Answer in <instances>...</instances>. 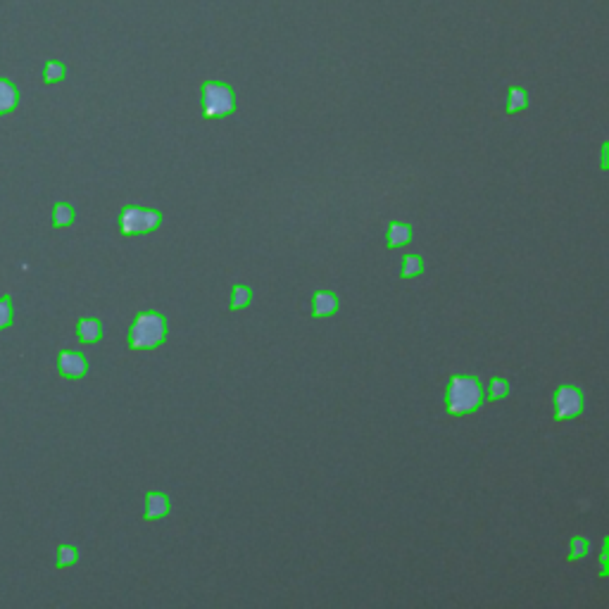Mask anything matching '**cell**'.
Returning <instances> with one entry per match:
<instances>
[{
  "label": "cell",
  "instance_id": "e0dca14e",
  "mask_svg": "<svg viewBox=\"0 0 609 609\" xmlns=\"http://www.w3.org/2000/svg\"><path fill=\"white\" fill-rule=\"evenodd\" d=\"M65 74H67V67L60 62V60H48L46 67H43V81L46 83L62 81Z\"/></svg>",
  "mask_w": 609,
  "mask_h": 609
},
{
  "label": "cell",
  "instance_id": "ffe728a7",
  "mask_svg": "<svg viewBox=\"0 0 609 609\" xmlns=\"http://www.w3.org/2000/svg\"><path fill=\"white\" fill-rule=\"evenodd\" d=\"M253 300V290L248 286H233L231 290V310H243Z\"/></svg>",
  "mask_w": 609,
  "mask_h": 609
},
{
  "label": "cell",
  "instance_id": "7c38bea8",
  "mask_svg": "<svg viewBox=\"0 0 609 609\" xmlns=\"http://www.w3.org/2000/svg\"><path fill=\"white\" fill-rule=\"evenodd\" d=\"M76 222V210L69 203H58L53 208V224L58 228L72 226Z\"/></svg>",
  "mask_w": 609,
  "mask_h": 609
},
{
  "label": "cell",
  "instance_id": "3957f363",
  "mask_svg": "<svg viewBox=\"0 0 609 609\" xmlns=\"http://www.w3.org/2000/svg\"><path fill=\"white\" fill-rule=\"evenodd\" d=\"M200 105L205 119H222L236 112V91L224 81H205L200 88Z\"/></svg>",
  "mask_w": 609,
  "mask_h": 609
},
{
  "label": "cell",
  "instance_id": "6da1fadb",
  "mask_svg": "<svg viewBox=\"0 0 609 609\" xmlns=\"http://www.w3.org/2000/svg\"><path fill=\"white\" fill-rule=\"evenodd\" d=\"M485 402V390L476 376H452L445 388V412L448 415H472Z\"/></svg>",
  "mask_w": 609,
  "mask_h": 609
},
{
  "label": "cell",
  "instance_id": "8fae6325",
  "mask_svg": "<svg viewBox=\"0 0 609 609\" xmlns=\"http://www.w3.org/2000/svg\"><path fill=\"white\" fill-rule=\"evenodd\" d=\"M19 105V91L12 81L0 79V115H8Z\"/></svg>",
  "mask_w": 609,
  "mask_h": 609
},
{
  "label": "cell",
  "instance_id": "277c9868",
  "mask_svg": "<svg viewBox=\"0 0 609 609\" xmlns=\"http://www.w3.org/2000/svg\"><path fill=\"white\" fill-rule=\"evenodd\" d=\"M162 224V212L153 208H138L126 205L119 212V231L124 236H141V233L155 231Z\"/></svg>",
  "mask_w": 609,
  "mask_h": 609
},
{
  "label": "cell",
  "instance_id": "9a60e30c",
  "mask_svg": "<svg viewBox=\"0 0 609 609\" xmlns=\"http://www.w3.org/2000/svg\"><path fill=\"white\" fill-rule=\"evenodd\" d=\"M417 274H424V257L422 255H407L405 260H402L400 276L410 278V276H417Z\"/></svg>",
  "mask_w": 609,
  "mask_h": 609
},
{
  "label": "cell",
  "instance_id": "2e32d148",
  "mask_svg": "<svg viewBox=\"0 0 609 609\" xmlns=\"http://www.w3.org/2000/svg\"><path fill=\"white\" fill-rule=\"evenodd\" d=\"M590 552V540L583 535H572L569 540V560H583Z\"/></svg>",
  "mask_w": 609,
  "mask_h": 609
},
{
  "label": "cell",
  "instance_id": "5bb4252c",
  "mask_svg": "<svg viewBox=\"0 0 609 609\" xmlns=\"http://www.w3.org/2000/svg\"><path fill=\"white\" fill-rule=\"evenodd\" d=\"M58 555H55V567L58 569H65V567H72V564L79 562V550H76L74 545H60Z\"/></svg>",
  "mask_w": 609,
  "mask_h": 609
},
{
  "label": "cell",
  "instance_id": "9c48e42d",
  "mask_svg": "<svg viewBox=\"0 0 609 609\" xmlns=\"http://www.w3.org/2000/svg\"><path fill=\"white\" fill-rule=\"evenodd\" d=\"M412 241V224L407 222H388L385 226V245L388 248H400Z\"/></svg>",
  "mask_w": 609,
  "mask_h": 609
},
{
  "label": "cell",
  "instance_id": "30bf717a",
  "mask_svg": "<svg viewBox=\"0 0 609 609\" xmlns=\"http://www.w3.org/2000/svg\"><path fill=\"white\" fill-rule=\"evenodd\" d=\"M103 322L100 319H93V317H88V319H81L79 324H76V338L81 340V343H98L100 338H103Z\"/></svg>",
  "mask_w": 609,
  "mask_h": 609
},
{
  "label": "cell",
  "instance_id": "4fadbf2b",
  "mask_svg": "<svg viewBox=\"0 0 609 609\" xmlns=\"http://www.w3.org/2000/svg\"><path fill=\"white\" fill-rule=\"evenodd\" d=\"M526 108H528V93L524 91L522 86H512L510 91H507V112L514 115Z\"/></svg>",
  "mask_w": 609,
  "mask_h": 609
},
{
  "label": "cell",
  "instance_id": "5b68a950",
  "mask_svg": "<svg viewBox=\"0 0 609 609\" xmlns=\"http://www.w3.org/2000/svg\"><path fill=\"white\" fill-rule=\"evenodd\" d=\"M552 402H555V417L560 419V422H564V419H574L583 412L585 398H583V390H581L578 385L562 383L555 388Z\"/></svg>",
  "mask_w": 609,
  "mask_h": 609
},
{
  "label": "cell",
  "instance_id": "7a4b0ae2",
  "mask_svg": "<svg viewBox=\"0 0 609 609\" xmlns=\"http://www.w3.org/2000/svg\"><path fill=\"white\" fill-rule=\"evenodd\" d=\"M169 326H167V317L155 310L138 312L128 328V348L131 350H155L165 343Z\"/></svg>",
  "mask_w": 609,
  "mask_h": 609
},
{
  "label": "cell",
  "instance_id": "8992f818",
  "mask_svg": "<svg viewBox=\"0 0 609 609\" xmlns=\"http://www.w3.org/2000/svg\"><path fill=\"white\" fill-rule=\"evenodd\" d=\"M58 372H60V376H65V378H83L88 372L86 355L76 353V350H60Z\"/></svg>",
  "mask_w": 609,
  "mask_h": 609
},
{
  "label": "cell",
  "instance_id": "d6986e66",
  "mask_svg": "<svg viewBox=\"0 0 609 609\" xmlns=\"http://www.w3.org/2000/svg\"><path fill=\"white\" fill-rule=\"evenodd\" d=\"M510 393H512V385H510L507 378H502V376H495L493 381H490V385H488V398L490 400H502V398H507Z\"/></svg>",
  "mask_w": 609,
  "mask_h": 609
},
{
  "label": "cell",
  "instance_id": "ac0fdd59",
  "mask_svg": "<svg viewBox=\"0 0 609 609\" xmlns=\"http://www.w3.org/2000/svg\"><path fill=\"white\" fill-rule=\"evenodd\" d=\"M15 319V305L10 295H0V331L12 326Z\"/></svg>",
  "mask_w": 609,
  "mask_h": 609
},
{
  "label": "cell",
  "instance_id": "52a82bcc",
  "mask_svg": "<svg viewBox=\"0 0 609 609\" xmlns=\"http://www.w3.org/2000/svg\"><path fill=\"white\" fill-rule=\"evenodd\" d=\"M169 495L162 493V490H150L145 493V519L148 522H155V519H165L169 514Z\"/></svg>",
  "mask_w": 609,
  "mask_h": 609
},
{
  "label": "cell",
  "instance_id": "ba28073f",
  "mask_svg": "<svg viewBox=\"0 0 609 609\" xmlns=\"http://www.w3.org/2000/svg\"><path fill=\"white\" fill-rule=\"evenodd\" d=\"M338 310V295L331 293V290H317L312 295V317L317 319H324V317L336 315Z\"/></svg>",
  "mask_w": 609,
  "mask_h": 609
}]
</instances>
